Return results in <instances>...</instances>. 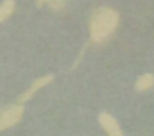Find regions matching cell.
<instances>
[{
	"label": "cell",
	"mask_w": 154,
	"mask_h": 136,
	"mask_svg": "<svg viewBox=\"0 0 154 136\" xmlns=\"http://www.w3.org/2000/svg\"><path fill=\"white\" fill-rule=\"evenodd\" d=\"M23 114H24L23 103L14 105V106H9V108H5V109H0V132L15 126L21 120Z\"/></svg>",
	"instance_id": "7a4b0ae2"
},
{
	"label": "cell",
	"mask_w": 154,
	"mask_h": 136,
	"mask_svg": "<svg viewBox=\"0 0 154 136\" xmlns=\"http://www.w3.org/2000/svg\"><path fill=\"white\" fill-rule=\"evenodd\" d=\"M52 81H54V75H47V76H42V78L33 81V84H32L27 90L20 96L18 102H20V103H26L29 99H32V96H33L36 91L41 90L42 87H45V85H48V84H51Z\"/></svg>",
	"instance_id": "277c9868"
},
{
	"label": "cell",
	"mask_w": 154,
	"mask_h": 136,
	"mask_svg": "<svg viewBox=\"0 0 154 136\" xmlns=\"http://www.w3.org/2000/svg\"><path fill=\"white\" fill-rule=\"evenodd\" d=\"M120 15L112 8H97L90 17V38L93 42L106 41L117 29Z\"/></svg>",
	"instance_id": "6da1fadb"
},
{
	"label": "cell",
	"mask_w": 154,
	"mask_h": 136,
	"mask_svg": "<svg viewBox=\"0 0 154 136\" xmlns=\"http://www.w3.org/2000/svg\"><path fill=\"white\" fill-rule=\"evenodd\" d=\"M153 85H154V75L153 73H145V75L138 78L135 88H136V91H147L150 90Z\"/></svg>",
	"instance_id": "5b68a950"
},
{
	"label": "cell",
	"mask_w": 154,
	"mask_h": 136,
	"mask_svg": "<svg viewBox=\"0 0 154 136\" xmlns=\"http://www.w3.org/2000/svg\"><path fill=\"white\" fill-rule=\"evenodd\" d=\"M15 9V2L14 0H3L0 5V23H3L6 18H9L12 15Z\"/></svg>",
	"instance_id": "8992f818"
},
{
	"label": "cell",
	"mask_w": 154,
	"mask_h": 136,
	"mask_svg": "<svg viewBox=\"0 0 154 136\" xmlns=\"http://www.w3.org/2000/svg\"><path fill=\"white\" fill-rule=\"evenodd\" d=\"M99 123H100L102 129L108 135H111V136L123 135V130H121L118 121H117L112 115H109V114H106V112H102V114L99 115Z\"/></svg>",
	"instance_id": "3957f363"
},
{
	"label": "cell",
	"mask_w": 154,
	"mask_h": 136,
	"mask_svg": "<svg viewBox=\"0 0 154 136\" xmlns=\"http://www.w3.org/2000/svg\"><path fill=\"white\" fill-rule=\"evenodd\" d=\"M50 6L52 11H60L64 8L66 5V0H36V6L38 8H42V6Z\"/></svg>",
	"instance_id": "52a82bcc"
}]
</instances>
